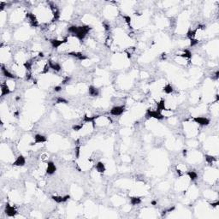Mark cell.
<instances>
[{"label": "cell", "instance_id": "1", "mask_svg": "<svg viewBox=\"0 0 219 219\" xmlns=\"http://www.w3.org/2000/svg\"><path fill=\"white\" fill-rule=\"evenodd\" d=\"M92 122L95 128H105L112 123V119L108 116H94Z\"/></svg>", "mask_w": 219, "mask_h": 219}, {"label": "cell", "instance_id": "2", "mask_svg": "<svg viewBox=\"0 0 219 219\" xmlns=\"http://www.w3.org/2000/svg\"><path fill=\"white\" fill-rule=\"evenodd\" d=\"M124 110H125L124 105H116L111 108L110 113L112 116H121L122 114H123Z\"/></svg>", "mask_w": 219, "mask_h": 219}, {"label": "cell", "instance_id": "3", "mask_svg": "<svg viewBox=\"0 0 219 219\" xmlns=\"http://www.w3.org/2000/svg\"><path fill=\"white\" fill-rule=\"evenodd\" d=\"M25 164H26V159L22 155H20L19 157H17L13 162V165L15 166H23Z\"/></svg>", "mask_w": 219, "mask_h": 219}, {"label": "cell", "instance_id": "4", "mask_svg": "<svg viewBox=\"0 0 219 219\" xmlns=\"http://www.w3.org/2000/svg\"><path fill=\"white\" fill-rule=\"evenodd\" d=\"M56 165L54 164V163L53 162H48V164H47V170H46L47 175H52V174H54L55 172H56Z\"/></svg>", "mask_w": 219, "mask_h": 219}, {"label": "cell", "instance_id": "5", "mask_svg": "<svg viewBox=\"0 0 219 219\" xmlns=\"http://www.w3.org/2000/svg\"><path fill=\"white\" fill-rule=\"evenodd\" d=\"M95 169H96V171L98 173H104L105 171V164L101 162H98V164L95 165Z\"/></svg>", "mask_w": 219, "mask_h": 219}]
</instances>
